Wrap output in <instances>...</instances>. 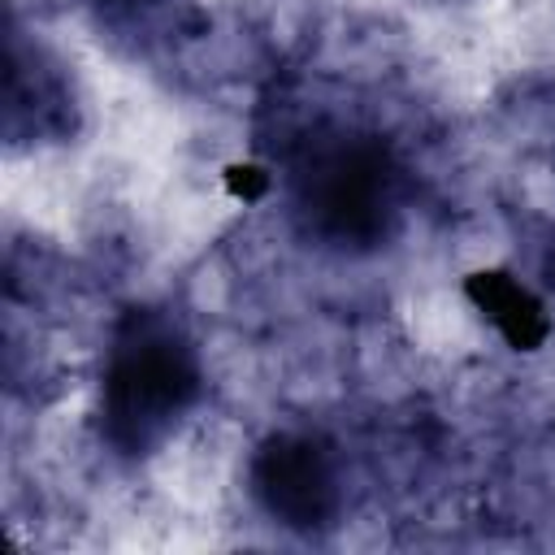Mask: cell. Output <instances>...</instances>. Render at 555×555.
Returning a JSON list of instances; mask_svg holds the SVG:
<instances>
[{"label":"cell","mask_w":555,"mask_h":555,"mask_svg":"<svg viewBox=\"0 0 555 555\" xmlns=\"http://www.w3.org/2000/svg\"><path fill=\"white\" fill-rule=\"evenodd\" d=\"M251 490L286 529H321L338 512L334 460L312 438H273L251 464Z\"/></svg>","instance_id":"cell-3"},{"label":"cell","mask_w":555,"mask_h":555,"mask_svg":"<svg viewBox=\"0 0 555 555\" xmlns=\"http://www.w3.org/2000/svg\"><path fill=\"white\" fill-rule=\"evenodd\" d=\"M295 208L325 243H377L395 221V165L360 134L312 139L295 165Z\"/></svg>","instance_id":"cell-2"},{"label":"cell","mask_w":555,"mask_h":555,"mask_svg":"<svg viewBox=\"0 0 555 555\" xmlns=\"http://www.w3.org/2000/svg\"><path fill=\"white\" fill-rule=\"evenodd\" d=\"M100 9H113V13H130V9H139V4H147V0H95Z\"/></svg>","instance_id":"cell-5"},{"label":"cell","mask_w":555,"mask_h":555,"mask_svg":"<svg viewBox=\"0 0 555 555\" xmlns=\"http://www.w3.org/2000/svg\"><path fill=\"white\" fill-rule=\"evenodd\" d=\"M477 299L481 308L494 317V325L516 343V347H533L546 334L542 308L533 304V295L525 286H516L507 273H481L477 278Z\"/></svg>","instance_id":"cell-4"},{"label":"cell","mask_w":555,"mask_h":555,"mask_svg":"<svg viewBox=\"0 0 555 555\" xmlns=\"http://www.w3.org/2000/svg\"><path fill=\"white\" fill-rule=\"evenodd\" d=\"M199 364L191 343L152 317H139L113 347L100 390L104 429L117 451H152L195 403Z\"/></svg>","instance_id":"cell-1"}]
</instances>
